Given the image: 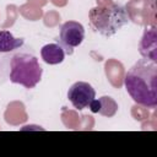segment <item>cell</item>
Here are the masks:
<instances>
[{"label": "cell", "instance_id": "cell-4", "mask_svg": "<svg viewBox=\"0 0 157 157\" xmlns=\"http://www.w3.org/2000/svg\"><path fill=\"white\" fill-rule=\"evenodd\" d=\"M85 39V28L80 22L66 21L61 25L58 42L65 50V54L71 55L74 49L78 47Z\"/></svg>", "mask_w": 157, "mask_h": 157}, {"label": "cell", "instance_id": "cell-8", "mask_svg": "<svg viewBox=\"0 0 157 157\" xmlns=\"http://www.w3.org/2000/svg\"><path fill=\"white\" fill-rule=\"evenodd\" d=\"M40 55L44 63L49 64V65H56L64 61L65 59V50L63 49V47L60 44H55V43H50V44H45L42 49H40Z\"/></svg>", "mask_w": 157, "mask_h": 157}, {"label": "cell", "instance_id": "cell-6", "mask_svg": "<svg viewBox=\"0 0 157 157\" xmlns=\"http://www.w3.org/2000/svg\"><path fill=\"white\" fill-rule=\"evenodd\" d=\"M92 113H99L104 117H113L118 112V104L112 97H101L98 99H93L88 105Z\"/></svg>", "mask_w": 157, "mask_h": 157}, {"label": "cell", "instance_id": "cell-9", "mask_svg": "<svg viewBox=\"0 0 157 157\" xmlns=\"http://www.w3.org/2000/svg\"><path fill=\"white\" fill-rule=\"evenodd\" d=\"M23 38H16L10 31L0 29V53H10L23 45Z\"/></svg>", "mask_w": 157, "mask_h": 157}, {"label": "cell", "instance_id": "cell-1", "mask_svg": "<svg viewBox=\"0 0 157 157\" xmlns=\"http://www.w3.org/2000/svg\"><path fill=\"white\" fill-rule=\"evenodd\" d=\"M124 85L137 104L147 108L157 107V64L150 59L137 60L126 72Z\"/></svg>", "mask_w": 157, "mask_h": 157}, {"label": "cell", "instance_id": "cell-2", "mask_svg": "<svg viewBox=\"0 0 157 157\" xmlns=\"http://www.w3.org/2000/svg\"><path fill=\"white\" fill-rule=\"evenodd\" d=\"M88 17L92 27L105 37L115 34L130 21L125 7L115 2H105L92 7Z\"/></svg>", "mask_w": 157, "mask_h": 157}, {"label": "cell", "instance_id": "cell-7", "mask_svg": "<svg viewBox=\"0 0 157 157\" xmlns=\"http://www.w3.org/2000/svg\"><path fill=\"white\" fill-rule=\"evenodd\" d=\"M140 54L145 59L156 61V28L146 29L140 42Z\"/></svg>", "mask_w": 157, "mask_h": 157}, {"label": "cell", "instance_id": "cell-3", "mask_svg": "<svg viewBox=\"0 0 157 157\" xmlns=\"http://www.w3.org/2000/svg\"><path fill=\"white\" fill-rule=\"evenodd\" d=\"M10 81L26 88L36 87L42 80L43 69L38 59L27 53H18L12 56L10 63Z\"/></svg>", "mask_w": 157, "mask_h": 157}, {"label": "cell", "instance_id": "cell-5", "mask_svg": "<svg viewBox=\"0 0 157 157\" xmlns=\"http://www.w3.org/2000/svg\"><path fill=\"white\" fill-rule=\"evenodd\" d=\"M67 98L76 109L82 110L87 108L96 98V91L88 82L77 81L69 88Z\"/></svg>", "mask_w": 157, "mask_h": 157}]
</instances>
